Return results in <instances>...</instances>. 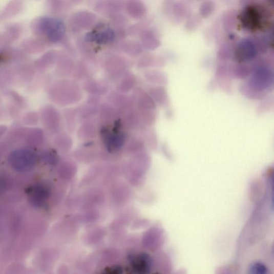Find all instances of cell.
<instances>
[{"instance_id": "obj_1", "label": "cell", "mask_w": 274, "mask_h": 274, "mask_svg": "<svg viewBox=\"0 0 274 274\" xmlns=\"http://www.w3.org/2000/svg\"><path fill=\"white\" fill-rule=\"evenodd\" d=\"M9 162L13 167L20 172L31 171L37 162L35 154L29 150L20 149L11 154Z\"/></svg>"}, {"instance_id": "obj_2", "label": "cell", "mask_w": 274, "mask_h": 274, "mask_svg": "<svg viewBox=\"0 0 274 274\" xmlns=\"http://www.w3.org/2000/svg\"><path fill=\"white\" fill-rule=\"evenodd\" d=\"M261 12L254 7L246 8L242 14V22L244 26L248 29L259 28L263 21V16Z\"/></svg>"}, {"instance_id": "obj_3", "label": "cell", "mask_w": 274, "mask_h": 274, "mask_svg": "<svg viewBox=\"0 0 274 274\" xmlns=\"http://www.w3.org/2000/svg\"><path fill=\"white\" fill-rule=\"evenodd\" d=\"M256 55V49L254 44L248 40L242 42L238 47L236 57L240 62L251 60Z\"/></svg>"}, {"instance_id": "obj_4", "label": "cell", "mask_w": 274, "mask_h": 274, "mask_svg": "<svg viewBox=\"0 0 274 274\" xmlns=\"http://www.w3.org/2000/svg\"><path fill=\"white\" fill-rule=\"evenodd\" d=\"M48 194L47 188L41 184H36L31 188L29 199L32 205L35 207L41 206L46 200Z\"/></svg>"}, {"instance_id": "obj_5", "label": "cell", "mask_w": 274, "mask_h": 274, "mask_svg": "<svg viewBox=\"0 0 274 274\" xmlns=\"http://www.w3.org/2000/svg\"><path fill=\"white\" fill-rule=\"evenodd\" d=\"M87 37L89 40L95 41L99 43H105L113 39L114 33L111 30H107L99 33H89Z\"/></svg>"}, {"instance_id": "obj_6", "label": "cell", "mask_w": 274, "mask_h": 274, "mask_svg": "<svg viewBox=\"0 0 274 274\" xmlns=\"http://www.w3.org/2000/svg\"><path fill=\"white\" fill-rule=\"evenodd\" d=\"M251 273L264 274L267 273L266 267L261 263H255L250 268Z\"/></svg>"}]
</instances>
